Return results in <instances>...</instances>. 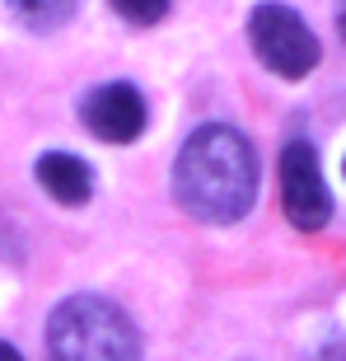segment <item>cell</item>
Here are the masks:
<instances>
[{
  "label": "cell",
  "mask_w": 346,
  "mask_h": 361,
  "mask_svg": "<svg viewBox=\"0 0 346 361\" xmlns=\"http://www.w3.org/2000/svg\"><path fill=\"white\" fill-rule=\"evenodd\" d=\"M173 197L192 221L206 226H234L257 202V155L248 136L206 122L183 141L173 160Z\"/></svg>",
  "instance_id": "1"
},
{
  "label": "cell",
  "mask_w": 346,
  "mask_h": 361,
  "mask_svg": "<svg viewBox=\"0 0 346 361\" xmlns=\"http://www.w3.org/2000/svg\"><path fill=\"white\" fill-rule=\"evenodd\" d=\"M52 361H141V329L103 295H66L47 319Z\"/></svg>",
  "instance_id": "2"
},
{
  "label": "cell",
  "mask_w": 346,
  "mask_h": 361,
  "mask_svg": "<svg viewBox=\"0 0 346 361\" xmlns=\"http://www.w3.org/2000/svg\"><path fill=\"white\" fill-rule=\"evenodd\" d=\"M248 38H253V52L267 71H276L281 80H305L309 71L319 66V38L314 28L281 0H262L248 14Z\"/></svg>",
  "instance_id": "3"
},
{
  "label": "cell",
  "mask_w": 346,
  "mask_h": 361,
  "mask_svg": "<svg viewBox=\"0 0 346 361\" xmlns=\"http://www.w3.org/2000/svg\"><path fill=\"white\" fill-rule=\"evenodd\" d=\"M281 207L300 230H323L333 221V192L323 183L319 150L309 141H290L281 150Z\"/></svg>",
  "instance_id": "4"
},
{
  "label": "cell",
  "mask_w": 346,
  "mask_h": 361,
  "mask_svg": "<svg viewBox=\"0 0 346 361\" xmlns=\"http://www.w3.org/2000/svg\"><path fill=\"white\" fill-rule=\"evenodd\" d=\"M80 118L98 141H113V146H127L136 136L146 132L150 122V108L141 99V90L127 80H113V85H98L80 104Z\"/></svg>",
  "instance_id": "5"
},
{
  "label": "cell",
  "mask_w": 346,
  "mask_h": 361,
  "mask_svg": "<svg viewBox=\"0 0 346 361\" xmlns=\"http://www.w3.org/2000/svg\"><path fill=\"white\" fill-rule=\"evenodd\" d=\"M33 174H38L42 192L61 207H84L94 192V169L80 160V155H70V150H47L38 164H33Z\"/></svg>",
  "instance_id": "6"
},
{
  "label": "cell",
  "mask_w": 346,
  "mask_h": 361,
  "mask_svg": "<svg viewBox=\"0 0 346 361\" xmlns=\"http://www.w3.org/2000/svg\"><path fill=\"white\" fill-rule=\"evenodd\" d=\"M5 5L33 33H52V28L70 24V14H75V0H5Z\"/></svg>",
  "instance_id": "7"
},
{
  "label": "cell",
  "mask_w": 346,
  "mask_h": 361,
  "mask_svg": "<svg viewBox=\"0 0 346 361\" xmlns=\"http://www.w3.org/2000/svg\"><path fill=\"white\" fill-rule=\"evenodd\" d=\"M173 0H113V10L127 19V24H160L169 14Z\"/></svg>",
  "instance_id": "8"
},
{
  "label": "cell",
  "mask_w": 346,
  "mask_h": 361,
  "mask_svg": "<svg viewBox=\"0 0 346 361\" xmlns=\"http://www.w3.org/2000/svg\"><path fill=\"white\" fill-rule=\"evenodd\" d=\"M314 361H346V343H328Z\"/></svg>",
  "instance_id": "9"
},
{
  "label": "cell",
  "mask_w": 346,
  "mask_h": 361,
  "mask_svg": "<svg viewBox=\"0 0 346 361\" xmlns=\"http://www.w3.org/2000/svg\"><path fill=\"white\" fill-rule=\"evenodd\" d=\"M337 33H342V42H346V0H337Z\"/></svg>",
  "instance_id": "10"
},
{
  "label": "cell",
  "mask_w": 346,
  "mask_h": 361,
  "mask_svg": "<svg viewBox=\"0 0 346 361\" xmlns=\"http://www.w3.org/2000/svg\"><path fill=\"white\" fill-rule=\"evenodd\" d=\"M0 361H24V357H19V348H10V343H0Z\"/></svg>",
  "instance_id": "11"
}]
</instances>
